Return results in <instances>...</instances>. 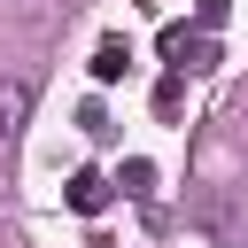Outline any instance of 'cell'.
Returning a JSON list of instances; mask_svg holds the SVG:
<instances>
[{
  "label": "cell",
  "instance_id": "obj_1",
  "mask_svg": "<svg viewBox=\"0 0 248 248\" xmlns=\"http://www.w3.org/2000/svg\"><path fill=\"white\" fill-rule=\"evenodd\" d=\"M163 54H170L178 70H209V54H217V46H209V31H186V23H170V31H163Z\"/></svg>",
  "mask_w": 248,
  "mask_h": 248
},
{
  "label": "cell",
  "instance_id": "obj_2",
  "mask_svg": "<svg viewBox=\"0 0 248 248\" xmlns=\"http://www.w3.org/2000/svg\"><path fill=\"white\" fill-rule=\"evenodd\" d=\"M31 124V85L23 78H0V140H16Z\"/></svg>",
  "mask_w": 248,
  "mask_h": 248
},
{
  "label": "cell",
  "instance_id": "obj_3",
  "mask_svg": "<svg viewBox=\"0 0 248 248\" xmlns=\"http://www.w3.org/2000/svg\"><path fill=\"white\" fill-rule=\"evenodd\" d=\"M124 70H132V39H101L93 46V85H116Z\"/></svg>",
  "mask_w": 248,
  "mask_h": 248
},
{
  "label": "cell",
  "instance_id": "obj_4",
  "mask_svg": "<svg viewBox=\"0 0 248 248\" xmlns=\"http://www.w3.org/2000/svg\"><path fill=\"white\" fill-rule=\"evenodd\" d=\"M70 209H78V217H101V209H108V178H101V170H78V178H70Z\"/></svg>",
  "mask_w": 248,
  "mask_h": 248
},
{
  "label": "cell",
  "instance_id": "obj_5",
  "mask_svg": "<svg viewBox=\"0 0 248 248\" xmlns=\"http://www.w3.org/2000/svg\"><path fill=\"white\" fill-rule=\"evenodd\" d=\"M116 186L147 202V194H155V163H147V155H124V170H116Z\"/></svg>",
  "mask_w": 248,
  "mask_h": 248
}]
</instances>
